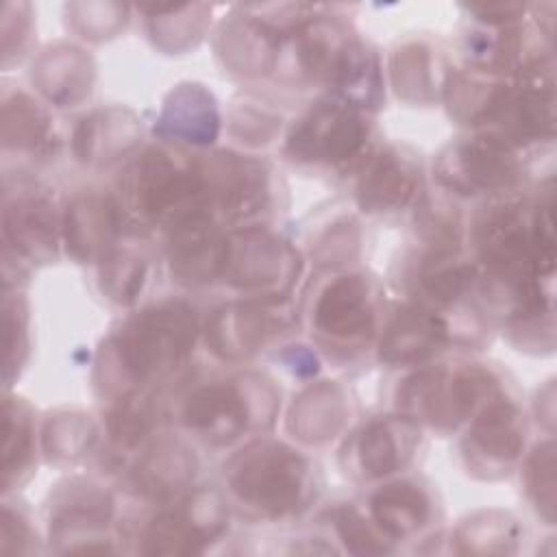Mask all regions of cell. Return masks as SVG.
Here are the masks:
<instances>
[{"label":"cell","mask_w":557,"mask_h":557,"mask_svg":"<svg viewBox=\"0 0 557 557\" xmlns=\"http://www.w3.org/2000/svg\"><path fill=\"white\" fill-rule=\"evenodd\" d=\"M305 461L283 446H259L242 457L233 472V490L252 507L283 513L302 496Z\"/></svg>","instance_id":"cell-1"},{"label":"cell","mask_w":557,"mask_h":557,"mask_svg":"<svg viewBox=\"0 0 557 557\" xmlns=\"http://www.w3.org/2000/svg\"><path fill=\"white\" fill-rule=\"evenodd\" d=\"M194 315L181 307H159L137 318L124 335V361L137 376L172 368L194 344Z\"/></svg>","instance_id":"cell-2"},{"label":"cell","mask_w":557,"mask_h":557,"mask_svg":"<svg viewBox=\"0 0 557 557\" xmlns=\"http://www.w3.org/2000/svg\"><path fill=\"white\" fill-rule=\"evenodd\" d=\"M374 305L368 283L359 276H339L315 305V326L335 342H355L372 333Z\"/></svg>","instance_id":"cell-3"},{"label":"cell","mask_w":557,"mask_h":557,"mask_svg":"<svg viewBox=\"0 0 557 557\" xmlns=\"http://www.w3.org/2000/svg\"><path fill=\"white\" fill-rule=\"evenodd\" d=\"M363 126L357 115L333 107H320L305 120L292 139V146L294 152L315 159H346L359 148Z\"/></svg>","instance_id":"cell-4"},{"label":"cell","mask_w":557,"mask_h":557,"mask_svg":"<svg viewBox=\"0 0 557 557\" xmlns=\"http://www.w3.org/2000/svg\"><path fill=\"white\" fill-rule=\"evenodd\" d=\"M244 422V403L231 387H202L185 405V424L213 440L235 437Z\"/></svg>","instance_id":"cell-5"},{"label":"cell","mask_w":557,"mask_h":557,"mask_svg":"<svg viewBox=\"0 0 557 557\" xmlns=\"http://www.w3.org/2000/svg\"><path fill=\"white\" fill-rule=\"evenodd\" d=\"M372 513L381 529L392 537H403L416 531L429 513L424 494L411 483L387 485L372 500Z\"/></svg>","instance_id":"cell-6"},{"label":"cell","mask_w":557,"mask_h":557,"mask_svg":"<svg viewBox=\"0 0 557 557\" xmlns=\"http://www.w3.org/2000/svg\"><path fill=\"white\" fill-rule=\"evenodd\" d=\"M444 335V326L429 311H405L389 331L385 342V350L389 359L396 361H413L431 352L433 346L440 344Z\"/></svg>","instance_id":"cell-7"},{"label":"cell","mask_w":557,"mask_h":557,"mask_svg":"<svg viewBox=\"0 0 557 557\" xmlns=\"http://www.w3.org/2000/svg\"><path fill=\"white\" fill-rule=\"evenodd\" d=\"M457 168L463 172L461 178H466L470 187L505 185L513 176L511 154L494 137H483L481 141L461 148L457 154Z\"/></svg>","instance_id":"cell-8"},{"label":"cell","mask_w":557,"mask_h":557,"mask_svg":"<svg viewBox=\"0 0 557 557\" xmlns=\"http://www.w3.org/2000/svg\"><path fill=\"white\" fill-rule=\"evenodd\" d=\"M520 422L513 405L507 403H496L492 405L485 416L476 422L472 437L474 444L483 450L490 453L492 457L500 459H511L520 450Z\"/></svg>","instance_id":"cell-9"},{"label":"cell","mask_w":557,"mask_h":557,"mask_svg":"<svg viewBox=\"0 0 557 557\" xmlns=\"http://www.w3.org/2000/svg\"><path fill=\"white\" fill-rule=\"evenodd\" d=\"M392 431L385 422H374L363 431V444H361V461L372 474H385L392 472V468L398 463L396 446L389 440Z\"/></svg>","instance_id":"cell-10"}]
</instances>
